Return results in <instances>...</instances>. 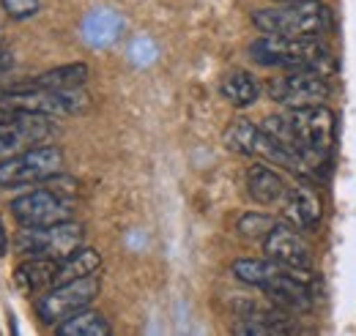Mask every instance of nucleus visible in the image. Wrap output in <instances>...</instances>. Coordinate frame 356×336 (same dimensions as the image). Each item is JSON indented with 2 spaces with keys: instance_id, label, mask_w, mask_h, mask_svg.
<instances>
[{
  "instance_id": "obj_1",
  "label": "nucleus",
  "mask_w": 356,
  "mask_h": 336,
  "mask_svg": "<svg viewBox=\"0 0 356 336\" xmlns=\"http://www.w3.org/2000/svg\"><path fill=\"white\" fill-rule=\"evenodd\" d=\"M250 55L261 66H277L288 72H315L329 77L337 63L321 39H288V36H261L250 44Z\"/></svg>"
},
{
  "instance_id": "obj_2",
  "label": "nucleus",
  "mask_w": 356,
  "mask_h": 336,
  "mask_svg": "<svg viewBox=\"0 0 356 336\" xmlns=\"http://www.w3.org/2000/svg\"><path fill=\"white\" fill-rule=\"evenodd\" d=\"M252 25L268 36L288 39H321L332 28V14L321 0L280 3L277 8H264L252 14Z\"/></svg>"
},
{
  "instance_id": "obj_3",
  "label": "nucleus",
  "mask_w": 356,
  "mask_h": 336,
  "mask_svg": "<svg viewBox=\"0 0 356 336\" xmlns=\"http://www.w3.org/2000/svg\"><path fill=\"white\" fill-rule=\"evenodd\" d=\"M291 126L299 137L302 159L310 169V175H321V167L329 165L334 140H337V118L329 107L310 104V107H293L288 112Z\"/></svg>"
},
{
  "instance_id": "obj_4",
  "label": "nucleus",
  "mask_w": 356,
  "mask_h": 336,
  "mask_svg": "<svg viewBox=\"0 0 356 336\" xmlns=\"http://www.w3.org/2000/svg\"><path fill=\"white\" fill-rule=\"evenodd\" d=\"M99 290H102V282H99L96 274L72 279V282H63V285H55V287H49L36 301V314H39V320L47 323V326H58V323L69 320L72 314L88 309L90 303L96 301Z\"/></svg>"
},
{
  "instance_id": "obj_5",
  "label": "nucleus",
  "mask_w": 356,
  "mask_h": 336,
  "mask_svg": "<svg viewBox=\"0 0 356 336\" xmlns=\"http://www.w3.org/2000/svg\"><path fill=\"white\" fill-rule=\"evenodd\" d=\"M58 172H63V151L58 145L28 148L22 153L0 159V189L44 183Z\"/></svg>"
},
{
  "instance_id": "obj_6",
  "label": "nucleus",
  "mask_w": 356,
  "mask_h": 336,
  "mask_svg": "<svg viewBox=\"0 0 356 336\" xmlns=\"http://www.w3.org/2000/svg\"><path fill=\"white\" fill-rule=\"evenodd\" d=\"M80 246H83V224L72 219L49 227H22L17 233V252L22 257L63 260Z\"/></svg>"
},
{
  "instance_id": "obj_7",
  "label": "nucleus",
  "mask_w": 356,
  "mask_h": 336,
  "mask_svg": "<svg viewBox=\"0 0 356 336\" xmlns=\"http://www.w3.org/2000/svg\"><path fill=\"white\" fill-rule=\"evenodd\" d=\"M11 213L22 227H49L72 219V200L52 189H36L11 203Z\"/></svg>"
},
{
  "instance_id": "obj_8",
  "label": "nucleus",
  "mask_w": 356,
  "mask_h": 336,
  "mask_svg": "<svg viewBox=\"0 0 356 336\" xmlns=\"http://www.w3.org/2000/svg\"><path fill=\"white\" fill-rule=\"evenodd\" d=\"M268 96L271 101H280L285 107H310L321 104L329 96V83L323 74L315 72H288L282 77L268 80Z\"/></svg>"
},
{
  "instance_id": "obj_9",
  "label": "nucleus",
  "mask_w": 356,
  "mask_h": 336,
  "mask_svg": "<svg viewBox=\"0 0 356 336\" xmlns=\"http://www.w3.org/2000/svg\"><path fill=\"white\" fill-rule=\"evenodd\" d=\"M52 118L39 112H17L0 124V159H8L14 153L28 151L31 145L44 142L52 134Z\"/></svg>"
},
{
  "instance_id": "obj_10",
  "label": "nucleus",
  "mask_w": 356,
  "mask_h": 336,
  "mask_svg": "<svg viewBox=\"0 0 356 336\" xmlns=\"http://www.w3.org/2000/svg\"><path fill=\"white\" fill-rule=\"evenodd\" d=\"M264 252L268 260L288 265V268H312V249L307 241L296 233V227L274 224L264 238Z\"/></svg>"
},
{
  "instance_id": "obj_11",
  "label": "nucleus",
  "mask_w": 356,
  "mask_h": 336,
  "mask_svg": "<svg viewBox=\"0 0 356 336\" xmlns=\"http://www.w3.org/2000/svg\"><path fill=\"white\" fill-rule=\"evenodd\" d=\"M282 216L296 230L318 227V221L323 216V205H321L318 192L307 183H296L293 189H288L285 192V203H282Z\"/></svg>"
},
{
  "instance_id": "obj_12",
  "label": "nucleus",
  "mask_w": 356,
  "mask_h": 336,
  "mask_svg": "<svg viewBox=\"0 0 356 336\" xmlns=\"http://www.w3.org/2000/svg\"><path fill=\"white\" fill-rule=\"evenodd\" d=\"M55 274H58V260L49 257H25V262L17 265L14 271V282L22 293L33 295L49 290L55 285Z\"/></svg>"
},
{
  "instance_id": "obj_13",
  "label": "nucleus",
  "mask_w": 356,
  "mask_h": 336,
  "mask_svg": "<svg viewBox=\"0 0 356 336\" xmlns=\"http://www.w3.org/2000/svg\"><path fill=\"white\" fill-rule=\"evenodd\" d=\"M247 192H250V197L255 203L274 205V203L285 200L288 186H285V180H282L280 172H274L266 165H252V167L247 169Z\"/></svg>"
},
{
  "instance_id": "obj_14",
  "label": "nucleus",
  "mask_w": 356,
  "mask_h": 336,
  "mask_svg": "<svg viewBox=\"0 0 356 336\" xmlns=\"http://www.w3.org/2000/svg\"><path fill=\"white\" fill-rule=\"evenodd\" d=\"M102 265V254L96 249H74L69 257L58 260V274H55V285H63V282H72V279H80V276H88V274H96ZM52 285V287H55Z\"/></svg>"
},
{
  "instance_id": "obj_15",
  "label": "nucleus",
  "mask_w": 356,
  "mask_h": 336,
  "mask_svg": "<svg viewBox=\"0 0 356 336\" xmlns=\"http://www.w3.org/2000/svg\"><path fill=\"white\" fill-rule=\"evenodd\" d=\"M282 268L285 265H280V262H274L268 257L266 260H236L233 262V276L238 282H244V285H252V287L264 290L282 274Z\"/></svg>"
},
{
  "instance_id": "obj_16",
  "label": "nucleus",
  "mask_w": 356,
  "mask_h": 336,
  "mask_svg": "<svg viewBox=\"0 0 356 336\" xmlns=\"http://www.w3.org/2000/svg\"><path fill=\"white\" fill-rule=\"evenodd\" d=\"M220 90L227 99V104H233V107H250L258 101V93H261L258 80L250 72H230L220 85Z\"/></svg>"
},
{
  "instance_id": "obj_17",
  "label": "nucleus",
  "mask_w": 356,
  "mask_h": 336,
  "mask_svg": "<svg viewBox=\"0 0 356 336\" xmlns=\"http://www.w3.org/2000/svg\"><path fill=\"white\" fill-rule=\"evenodd\" d=\"M88 80V66L86 63H66L58 69H49L44 74H39L33 83L47 90H77Z\"/></svg>"
},
{
  "instance_id": "obj_18",
  "label": "nucleus",
  "mask_w": 356,
  "mask_h": 336,
  "mask_svg": "<svg viewBox=\"0 0 356 336\" xmlns=\"http://www.w3.org/2000/svg\"><path fill=\"white\" fill-rule=\"evenodd\" d=\"M261 126H255L252 121H233L225 131V145L227 151L238 153V156H258V145H261Z\"/></svg>"
},
{
  "instance_id": "obj_19",
  "label": "nucleus",
  "mask_w": 356,
  "mask_h": 336,
  "mask_svg": "<svg viewBox=\"0 0 356 336\" xmlns=\"http://www.w3.org/2000/svg\"><path fill=\"white\" fill-rule=\"evenodd\" d=\"M58 334L60 336H107L110 334V323L104 320V314L83 309L77 314H72L69 320L58 323Z\"/></svg>"
},
{
  "instance_id": "obj_20",
  "label": "nucleus",
  "mask_w": 356,
  "mask_h": 336,
  "mask_svg": "<svg viewBox=\"0 0 356 336\" xmlns=\"http://www.w3.org/2000/svg\"><path fill=\"white\" fill-rule=\"evenodd\" d=\"M121 31V19L113 14V11H93L86 25H83V33L93 47H104L110 44Z\"/></svg>"
},
{
  "instance_id": "obj_21",
  "label": "nucleus",
  "mask_w": 356,
  "mask_h": 336,
  "mask_svg": "<svg viewBox=\"0 0 356 336\" xmlns=\"http://www.w3.org/2000/svg\"><path fill=\"white\" fill-rule=\"evenodd\" d=\"M233 334L241 336H277V334H296L293 326H282V323H266V320H252V317H241L233 326Z\"/></svg>"
},
{
  "instance_id": "obj_22",
  "label": "nucleus",
  "mask_w": 356,
  "mask_h": 336,
  "mask_svg": "<svg viewBox=\"0 0 356 336\" xmlns=\"http://www.w3.org/2000/svg\"><path fill=\"white\" fill-rule=\"evenodd\" d=\"M271 227H274V221L268 216H261V213H247V216L238 219V233L247 235V238H255V235L266 238Z\"/></svg>"
},
{
  "instance_id": "obj_23",
  "label": "nucleus",
  "mask_w": 356,
  "mask_h": 336,
  "mask_svg": "<svg viewBox=\"0 0 356 336\" xmlns=\"http://www.w3.org/2000/svg\"><path fill=\"white\" fill-rule=\"evenodd\" d=\"M11 19H31L39 14L42 0H0Z\"/></svg>"
},
{
  "instance_id": "obj_24",
  "label": "nucleus",
  "mask_w": 356,
  "mask_h": 336,
  "mask_svg": "<svg viewBox=\"0 0 356 336\" xmlns=\"http://www.w3.org/2000/svg\"><path fill=\"white\" fill-rule=\"evenodd\" d=\"M6 252H8V233L0 227V257H6Z\"/></svg>"
},
{
  "instance_id": "obj_25",
  "label": "nucleus",
  "mask_w": 356,
  "mask_h": 336,
  "mask_svg": "<svg viewBox=\"0 0 356 336\" xmlns=\"http://www.w3.org/2000/svg\"><path fill=\"white\" fill-rule=\"evenodd\" d=\"M8 66H11V55L0 49V72H3V69H8Z\"/></svg>"
},
{
  "instance_id": "obj_26",
  "label": "nucleus",
  "mask_w": 356,
  "mask_h": 336,
  "mask_svg": "<svg viewBox=\"0 0 356 336\" xmlns=\"http://www.w3.org/2000/svg\"><path fill=\"white\" fill-rule=\"evenodd\" d=\"M11 115H14V110H8L6 104H0V124H3V121H8Z\"/></svg>"
},
{
  "instance_id": "obj_27",
  "label": "nucleus",
  "mask_w": 356,
  "mask_h": 336,
  "mask_svg": "<svg viewBox=\"0 0 356 336\" xmlns=\"http://www.w3.org/2000/svg\"><path fill=\"white\" fill-rule=\"evenodd\" d=\"M277 3H302V0H277Z\"/></svg>"
},
{
  "instance_id": "obj_28",
  "label": "nucleus",
  "mask_w": 356,
  "mask_h": 336,
  "mask_svg": "<svg viewBox=\"0 0 356 336\" xmlns=\"http://www.w3.org/2000/svg\"><path fill=\"white\" fill-rule=\"evenodd\" d=\"M3 93H6V85H3V80H0V96H3Z\"/></svg>"
},
{
  "instance_id": "obj_29",
  "label": "nucleus",
  "mask_w": 356,
  "mask_h": 336,
  "mask_svg": "<svg viewBox=\"0 0 356 336\" xmlns=\"http://www.w3.org/2000/svg\"><path fill=\"white\" fill-rule=\"evenodd\" d=\"M0 42H3V39H0Z\"/></svg>"
}]
</instances>
